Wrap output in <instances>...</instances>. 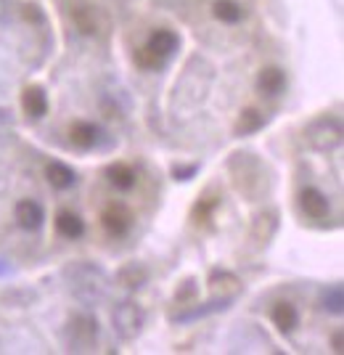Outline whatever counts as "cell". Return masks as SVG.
I'll use <instances>...</instances> for the list:
<instances>
[{
    "label": "cell",
    "instance_id": "1",
    "mask_svg": "<svg viewBox=\"0 0 344 355\" xmlns=\"http://www.w3.org/2000/svg\"><path fill=\"white\" fill-rule=\"evenodd\" d=\"M69 19H72V24H75V30L80 35H85V37H96L98 32L104 30V19L101 14L85 3V0H72V6H69Z\"/></svg>",
    "mask_w": 344,
    "mask_h": 355
},
{
    "label": "cell",
    "instance_id": "2",
    "mask_svg": "<svg viewBox=\"0 0 344 355\" xmlns=\"http://www.w3.org/2000/svg\"><path fill=\"white\" fill-rule=\"evenodd\" d=\"M96 337H98V324L88 318V315H77L72 324L66 326V345L69 350H93L96 345Z\"/></svg>",
    "mask_w": 344,
    "mask_h": 355
},
{
    "label": "cell",
    "instance_id": "3",
    "mask_svg": "<svg viewBox=\"0 0 344 355\" xmlns=\"http://www.w3.org/2000/svg\"><path fill=\"white\" fill-rule=\"evenodd\" d=\"M111 321H114V329L125 340H133L143 329V311L135 302H122L120 308L111 313Z\"/></svg>",
    "mask_w": 344,
    "mask_h": 355
},
{
    "label": "cell",
    "instance_id": "4",
    "mask_svg": "<svg viewBox=\"0 0 344 355\" xmlns=\"http://www.w3.org/2000/svg\"><path fill=\"white\" fill-rule=\"evenodd\" d=\"M307 138H310V144H313L315 148H320V151L334 148L342 141V125H339L336 119H318V122L310 125Z\"/></svg>",
    "mask_w": 344,
    "mask_h": 355
},
{
    "label": "cell",
    "instance_id": "5",
    "mask_svg": "<svg viewBox=\"0 0 344 355\" xmlns=\"http://www.w3.org/2000/svg\"><path fill=\"white\" fill-rule=\"evenodd\" d=\"M101 223H104L106 234L111 236H125L133 225V212L125 207V205H109L101 212Z\"/></svg>",
    "mask_w": 344,
    "mask_h": 355
},
{
    "label": "cell",
    "instance_id": "6",
    "mask_svg": "<svg viewBox=\"0 0 344 355\" xmlns=\"http://www.w3.org/2000/svg\"><path fill=\"white\" fill-rule=\"evenodd\" d=\"M300 207L307 218L323 220V218L329 215V199L318 191V189H305V191L300 193Z\"/></svg>",
    "mask_w": 344,
    "mask_h": 355
},
{
    "label": "cell",
    "instance_id": "7",
    "mask_svg": "<svg viewBox=\"0 0 344 355\" xmlns=\"http://www.w3.org/2000/svg\"><path fill=\"white\" fill-rule=\"evenodd\" d=\"M21 109L24 114L32 119H40L48 114V96L40 85H30V88L21 93Z\"/></svg>",
    "mask_w": 344,
    "mask_h": 355
},
{
    "label": "cell",
    "instance_id": "8",
    "mask_svg": "<svg viewBox=\"0 0 344 355\" xmlns=\"http://www.w3.org/2000/svg\"><path fill=\"white\" fill-rule=\"evenodd\" d=\"M45 220V212L43 207L37 205V202H32V199H21L19 205H16V223L21 225V228H27V231H37Z\"/></svg>",
    "mask_w": 344,
    "mask_h": 355
},
{
    "label": "cell",
    "instance_id": "9",
    "mask_svg": "<svg viewBox=\"0 0 344 355\" xmlns=\"http://www.w3.org/2000/svg\"><path fill=\"white\" fill-rule=\"evenodd\" d=\"M286 88V74L284 69H278V67H265L260 77H257V90L262 93V96H278V93H284Z\"/></svg>",
    "mask_w": 344,
    "mask_h": 355
},
{
    "label": "cell",
    "instance_id": "10",
    "mask_svg": "<svg viewBox=\"0 0 344 355\" xmlns=\"http://www.w3.org/2000/svg\"><path fill=\"white\" fill-rule=\"evenodd\" d=\"M178 45H180V40L172 30H154L146 48H149L151 53H156L159 59H167V56H172V53L178 51Z\"/></svg>",
    "mask_w": 344,
    "mask_h": 355
},
{
    "label": "cell",
    "instance_id": "11",
    "mask_svg": "<svg viewBox=\"0 0 344 355\" xmlns=\"http://www.w3.org/2000/svg\"><path fill=\"white\" fill-rule=\"evenodd\" d=\"M106 180H109L114 189L127 191V189H133V186H135V170L130 167V164H125V162L109 164V167H106Z\"/></svg>",
    "mask_w": 344,
    "mask_h": 355
},
{
    "label": "cell",
    "instance_id": "12",
    "mask_svg": "<svg viewBox=\"0 0 344 355\" xmlns=\"http://www.w3.org/2000/svg\"><path fill=\"white\" fill-rule=\"evenodd\" d=\"M69 141L75 144L77 148H82V151H88V148L96 146V141H98V128L96 125H90V122H75L72 125V130H69Z\"/></svg>",
    "mask_w": 344,
    "mask_h": 355
},
{
    "label": "cell",
    "instance_id": "13",
    "mask_svg": "<svg viewBox=\"0 0 344 355\" xmlns=\"http://www.w3.org/2000/svg\"><path fill=\"white\" fill-rule=\"evenodd\" d=\"M45 175H48V180H51L53 189H72L77 180L75 170L64 162H51L48 167H45Z\"/></svg>",
    "mask_w": 344,
    "mask_h": 355
},
{
    "label": "cell",
    "instance_id": "14",
    "mask_svg": "<svg viewBox=\"0 0 344 355\" xmlns=\"http://www.w3.org/2000/svg\"><path fill=\"white\" fill-rule=\"evenodd\" d=\"M270 318H273V324L278 326L281 331H294L297 324H300V313H297V308L291 302H278L273 308V313H270Z\"/></svg>",
    "mask_w": 344,
    "mask_h": 355
},
{
    "label": "cell",
    "instance_id": "15",
    "mask_svg": "<svg viewBox=\"0 0 344 355\" xmlns=\"http://www.w3.org/2000/svg\"><path fill=\"white\" fill-rule=\"evenodd\" d=\"M212 14H215L217 21H223V24H239L241 19H244V8H241L236 0H215Z\"/></svg>",
    "mask_w": 344,
    "mask_h": 355
},
{
    "label": "cell",
    "instance_id": "16",
    "mask_svg": "<svg viewBox=\"0 0 344 355\" xmlns=\"http://www.w3.org/2000/svg\"><path fill=\"white\" fill-rule=\"evenodd\" d=\"M56 228H59L61 236L66 239H80L82 234H85V223L80 220V215H75V212H59V218H56Z\"/></svg>",
    "mask_w": 344,
    "mask_h": 355
},
{
    "label": "cell",
    "instance_id": "17",
    "mask_svg": "<svg viewBox=\"0 0 344 355\" xmlns=\"http://www.w3.org/2000/svg\"><path fill=\"white\" fill-rule=\"evenodd\" d=\"M265 125V117L257 109H244L239 122H236V135H252Z\"/></svg>",
    "mask_w": 344,
    "mask_h": 355
},
{
    "label": "cell",
    "instance_id": "18",
    "mask_svg": "<svg viewBox=\"0 0 344 355\" xmlns=\"http://www.w3.org/2000/svg\"><path fill=\"white\" fill-rule=\"evenodd\" d=\"M120 282L127 284L130 289H138V286H143V282H146V270L138 266V263H130V266L120 273Z\"/></svg>",
    "mask_w": 344,
    "mask_h": 355
},
{
    "label": "cell",
    "instance_id": "19",
    "mask_svg": "<svg viewBox=\"0 0 344 355\" xmlns=\"http://www.w3.org/2000/svg\"><path fill=\"white\" fill-rule=\"evenodd\" d=\"M323 308L331 313H342L344 311V295L342 286H331L329 292L323 295Z\"/></svg>",
    "mask_w": 344,
    "mask_h": 355
},
{
    "label": "cell",
    "instance_id": "20",
    "mask_svg": "<svg viewBox=\"0 0 344 355\" xmlns=\"http://www.w3.org/2000/svg\"><path fill=\"white\" fill-rule=\"evenodd\" d=\"M210 284H212V289H215V292H220V289H228V286H230L233 292H239V289H241L239 279H236V276H230V273H212Z\"/></svg>",
    "mask_w": 344,
    "mask_h": 355
},
{
    "label": "cell",
    "instance_id": "21",
    "mask_svg": "<svg viewBox=\"0 0 344 355\" xmlns=\"http://www.w3.org/2000/svg\"><path fill=\"white\" fill-rule=\"evenodd\" d=\"M135 61H138L143 69H159V67H165V59H159L156 53H151L149 48H143V51L135 56Z\"/></svg>",
    "mask_w": 344,
    "mask_h": 355
},
{
    "label": "cell",
    "instance_id": "22",
    "mask_svg": "<svg viewBox=\"0 0 344 355\" xmlns=\"http://www.w3.org/2000/svg\"><path fill=\"white\" fill-rule=\"evenodd\" d=\"M196 170H199L196 164H191V167H175V178L178 180H191L196 175Z\"/></svg>",
    "mask_w": 344,
    "mask_h": 355
},
{
    "label": "cell",
    "instance_id": "23",
    "mask_svg": "<svg viewBox=\"0 0 344 355\" xmlns=\"http://www.w3.org/2000/svg\"><path fill=\"white\" fill-rule=\"evenodd\" d=\"M334 353H342L344 350V342H342V331H336V334H334Z\"/></svg>",
    "mask_w": 344,
    "mask_h": 355
}]
</instances>
